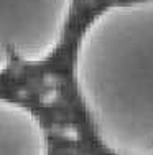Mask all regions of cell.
<instances>
[{
  "mask_svg": "<svg viewBox=\"0 0 153 155\" xmlns=\"http://www.w3.org/2000/svg\"><path fill=\"white\" fill-rule=\"evenodd\" d=\"M49 139L40 117L13 99L0 101V155H46Z\"/></svg>",
  "mask_w": 153,
  "mask_h": 155,
  "instance_id": "3957f363",
  "label": "cell"
},
{
  "mask_svg": "<svg viewBox=\"0 0 153 155\" xmlns=\"http://www.w3.org/2000/svg\"><path fill=\"white\" fill-rule=\"evenodd\" d=\"M71 79L97 143L153 155V0L102 8L72 50Z\"/></svg>",
  "mask_w": 153,
  "mask_h": 155,
  "instance_id": "6da1fadb",
  "label": "cell"
},
{
  "mask_svg": "<svg viewBox=\"0 0 153 155\" xmlns=\"http://www.w3.org/2000/svg\"><path fill=\"white\" fill-rule=\"evenodd\" d=\"M76 0H0V50L23 64L48 61L59 48Z\"/></svg>",
  "mask_w": 153,
  "mask_h": 155,
  "instance_id": "7a4b0ae2",
  "label": "cell"
}]
</instances>
